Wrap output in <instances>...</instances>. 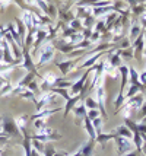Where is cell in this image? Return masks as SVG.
<instances>
[{
    "label": "cell",
    "instance_id": "obj_23",
    "mask_svg": "<svg viewBox=\"0 0 146 156\" xmlns=\"http://www.w3.org/2000/svg\"><path fill=\"white\" fill-rule=\"evenodd\" d=\"M142 152H143V155H146V142H143L142 144Z\"/></svg>",
    "mask_w": 146,
    "mask_h": 156
},
{
    "label": "cell",
    "instance_id": "obj_14",
    "mask_svg": "<svg viewBox=\"0 0 146 156\" xmlns=\"http://www.w3.org/2000/svg\"><path fill=\"white\" fill-rule=\"evenodd\" d=\"M16 22H18V28H19V32H18V35H19V38H23L25 37V25H23V22H22L21 19H16Z\"/></svg>",
    "mask_w": 146,
    "mask_h": 156
},
{
    "label": "cell",
    "instance_id": "obj_2",
    "mask_svg": "<svg viewBox=\"0 0 146 156\" xmlns=\"http://www.w3.org/2000/svg\"><path fill=\"white\" fill-rule=\"evenodd\" d=\"M116 139V143H117V153L120 156L126 155V153H129V152H132L133 150V144L132 142H130V139H126V137H114Z\"/></svg>",
    "mask_w": 146,
    "mask_h": 156
},
{
    "label": "cell",
    "instance_id": "obj_1",
    "mask_svg": "<svg viewBox=\"0 0 146 156\" xmlns=\"http://www.w3.org/2000/svg\"><path fill=\"white\" fill-rule=\"evenodd\" d=\"M95 101L98 104V108L101 111V114L107 120V112H105V89L102 86V82H99V85L95 88Z\"/></svg>",
    "mask_w": 146,
    "mask_h": 156
},
{
    "label": "cell",
    "instance_id": "obj_7",
    "mask_svg": "<svg viewBox=\"0 0 146 156\" xmlns=\"http://www.w3.org/2000/svg\"><path fill=\"white\" fill-rule=\"evenodd\" d=\"M32 16H34V13L31 12V10H23V25L27 28H29L31 31L34 29V25H32Z\"/></svg>",
    "mask_w": 146,
    "mask_h": 156
},
{
    "label": "cell",
    "instance_id": "obj_24",
    "mask_svg": "<svg viewBox=\"0 0 146 156\" xmlns=\"http://www.w3.org/2000/svg\"><path fill=\"white\" fill-rule=\"evenodd\" d=\"M137 5H146V0H136Z\"/></svg>",
    "mask_w": 146,
    "mask_h": 156
},
{
    "label": "cell",
    "instance_id": "obj_4",
    "mask_svg": "<svg viewBox=\"0 0 146 156\" xmlns=\"http://www.w3.org/2000/svg\"><path fill=\"white\" fill-rule=\"evenodd\" d=\"M143 102H145V94H136L126 101V105L130 109H139L143 105Z\"/></svg>",
    "mask_w": 146,
    "mask_h": 156
},
{
    "label": "cell",
    "instance_id": "obj_20",
    "mask_svg": "<svg viewBox=\"0 0 146 156\" xmlns=\"http://www.w3.org/2000/svg\"><path fill=\"white\" fill-rule=\"evenodd\" d=\"M139 153H140L139 150H136V149H134V150H132V152H129V153H126L124 156H137Z\"/></svg>",
    "mask_w": 146,
    "mask_h": 156
},
{
    "label": "cell",
    "instance_id": "obj_26",
    "mask_svg": "<svg viewBox=\"0 0 146 156\" xmlns=\"http://www.w3.org/2000/svg\"><path fill=\"white\" fill-rule=\"evenodd\" d=\"M53 156H63V155H60V153H54Z\"/></svg>",
    "mask_w": 146,
    "mask_h": 156
},
{
    "label": "cell",
    "instance_id": "obj_11",
    "mask_svg": "<svg viewBox=\"0 0 146 156\" xmlns=\"http://www.w3.org/2000/svg\"><path fill=\"white\" fill-rule=\"evenodd\" d=\"M85 107H86V109H95L97 108L98 104H97V101H95V98H86Z\"/></svg>",
    "mask_w": 146,
    "mask_h": 156
},
{
    "label": "cell",
    "instance_id": "obj_18",
    "mask_svg": "<svg viewBox=\"0 0 146 156\" xmlns=\"http://www.w3.org/2000/svg\"><path fill=\"white\" fill-rule=\"evenodd\" d=\"M15 3L19 7H22V9H27V2L25 0H15Z\"/></svg>",
    "mask_w": 146,
    "mask_h": 156
},
{
    "label": "cell",
    "instance_id": "obj_25",
    "mask_svg": "<svg viewBox=\"0 0 146 156\" xmlns=\"http://www.w3.org/2000/svg\"><path fill=\"white\" fill-rule=\"evenodd\" d=\"M142 122H143V124H146V117H143V118H142Z\"/></svg>",
    "mask_w": 146,
    "mask_h": 156
},
{
    "label": "cell",
    "instance_id": "obj_12",
    "mask_svg": "<svg viewBox=\"0 0 146 156\" xmlns=\"http://www.w3.org/2000/svg\"><path fill=\"white\" fill-rule=\"evenodd\" d=\"M101 55H102V53H98V54H95L94 57H91V58L86 61V63H84V64H82L80 67H88V66H92V64H94V63H95V61H97L98 58L101 57Z\"/></svg>",
    "mask_w": 146,
    "mask_h": 156
},
{
    "label": "cell",
    "instance_id": "obj_17",
    "mask_svg": "<svg viewBox=\"0 0 146 156\" xmlns=\"http://www.w3.org/2000/svg\"><path fill=\"white\" fill-rule=\"evenodd\" d=\"M139 82L142 83V85H143V86L146 85V70H145V72H142V73H140V76H139Z\"/></svg>",
    "mask_w": 146,
    "mask_h": 156
},
{
    "label": "cell",
    "instance_id": "obj_8",
    "mask_svg": "<svg viewBox=\"0 0 146 156\" xmlns=\"http://www.w3.org/2000/svg\"><path fill=\"white\" fill-rule=\"evenodd\" d=\"M56 64L59 66V69L62 70L63 75L69 73L70 69H73V66H75V63H73V61H63V63H56Z\"/></svg>",
    "mask_w": 146,
    "mask_h": 156
},
{
    "label": "cell",
    "instance_id": "obj_27",
    "mask_svg": "<svg viewBox=\"0 0 146 156\" xmlns=\"http://www.w3.org/2000/svg\"><path fill=\"white\" fill-rule=\"evenodd\" d=\"M145 95H146V85H145Z\"/></svg>",
    "mask_w": 146,
    "mask_h": 156
},
{
    "label": "cell",
    "instance_id": "obj_22",
    "mask_svg": "<svg viewBox=\"0 0 146 156\" xmlns=\"http://www.w3.org/2000/svg\"><path fill=\"white\" fill-rule=\"evenodd\" d=\"M0 3H3V7L7 6L9 3H10V0H0Z\"/></svg>",
    "mask_w": 146,
    "mask_h": 156
},
{
    "label": "cell",
    "instance_id": "obj_21",
    "mask_svg": "<svg viewBox=\"0 0 146 156\" xmlns=\"http://www.w3.org/2000/svg\"><path fill=\"white\" fill-rule=\"evenodd\" d=\"M34 144L37 146V149L40 150V152H42V150H44V147H42V143H41V142H35Z\"/></svg>",
    "mask_w": 146,
    "mask_h": 156
},
{
    "label": "cell",
    "instance_id": "obj_28",
    "mask_svg": "<svg viewBox=\"0 0 146 156\" xmlns=\"http://www.w3.org/2000/svg\"><path fill=\"white\" fill-rule=\"evenodd\" d=\"M105 2H111V0H105Z\"/></svg>",
    "mask_w": 146,
    "mask_h": 156
},
{
    "label": "cell",
    "instance_id": "obj_3",
    "mask_svg": "<svg viewBox=\"0 0 146 156\" xmlns=\"http://www.w3.org/2000/svg\"><path fill=\"white\" fill-rule=\"evenodd\" d=\"M53 57H54V48H53V45H51V44L44 45L42 50L40 51V61H38V66H42V64L48 63Z\"/></svg>",
    "mask_w": 146,
    "mask_h": 156
},
{
    "label": "cell",
    "instance_id": "obj_6",
    "mask_svg": "<svg viewBox=\"0 0 146 156\" xmlns=\"http://www.w3.org/2000/svg\"><path fill=\"white\" fill-rule=\"evenodd\" d=\"M23 67L28 69V70H31V72H35V73H37V69H35L34 63H32V60H31V55L28 54V51H27V50L23 51Z\"/></svg>",
    "mask_w": 146,
    "mask_h": 156
},
{
    "label": "cell",
    "instance_id": "obj_29",
    "mask_svg": "<svg viewBox=\"0 0 146 156\" xmlns=\"http://www.w3.org/2000/svg\"><path fill=\"white\" fill-rule=\"evenodd\" d=\"M143 156H146V155H143Z\"/></svg>",
    "mask_w": 146,
    "mask_h": 156
},
{
    "label": "cell",
    "instance_id": "obj_16",
    "mask_svg": "<svg viewBox=\"0 0 146 156\" xmlns=\"http://www.w3.org/2000/svg\"><path fill=\"white\" fill-rule=\"evenodd\" d=\"M44 126H45V121H44L42 118H41V120H38V121H35V129H37V130H41Z\"/></svg>",
    "mask_w": 146,
    "mask_h": 156
},
{
    "label": "cell",
    "instance_id": "obj_5",
    "mask_svg": "<svg viewBox=\"0 0 146 156\" xmlns=\"http://www.w3.org/2000/svg\"><path fill=\"white\" fill-rule=\"evenodd\" d=\"M143 31H145V29L140 27L139 23H136V22L133 20V25L130 27V34H129V38H130V44H133L134 41L137 40V38H139V35L142 34Z\"/></svg>",
    "mask_w": 146,
    "mask_h": 156
},
{
    "label": "cell",
    "instance_id": "obj_9",
    "mask_svg": "<svg viewBox=\"0 0 146 156\" xmlns=\"http://www.w3.org/2000/svg\"><path fill=\"white\" fill-rule=\"evenodd\" d=\"M110 64H111V67L114 69H118L120 66H121V55H120V53H117V54H114L111 57V60L108 61Z\"/></svg>",
    "mask_w": 146,
    "mask_h": 156
},
{
    "label": "cell",
    "instance_id": "obj_10",
    "mask_svg": "<svg viewBox=\"0 0 146 156\" xmlns=\"http://www.w3.org/2000/svg\"><path fill=\"white\" fill-rule=\"evenodd\" d=\"M132 10H133V16H142L146 10V5H136V6L132 7Z\"/></svg>",
    "mask_w": 146,
    "mask_h": 156
},
{
    "label": "cell",
    "instance_id": "obj_15",
    "mask_svg": "<svg viewBox=\"0 0 146 156\" xmlns=\"http://www.w3.org/2000/svg\"><path fill=\"white\" fill-rule=\"evenodd\" d=\"M10 90H12V85H10V83H6V86H5V89L0 92V95H2V96L6 95V94H9Z\"/></svg>",
    "mask_w": 146,
    "mask_h": 156
},
{
    "label": "cell",
    "instance_id": "obj_19",
    "mask_svg": "<svg viewBox=\"0 0 146 156\" xmlns=\"http://www.w3.org/2000/svg\"><path fill=\"white\" fill-rule=\"evenodd\" d=\"M139 117H140V118H143V117H146V102H143V105H142V111H140Z\"/></svg>",
    "mask_w": 146,
    "mask_h": 156
},
{
    "label": "cell",
    "instance_id": "obj_13",
    "mask_svg": "<svg viewBox=\"0 0 146 156\" xmlns=\"http://www.w3.org/2000/svg\"><path fill=\"white\" fill-rule=\"evenodd\" d=\"M86 117H88L91 121H92V120H95V118H98V117H99V111H98L97 108H95V109H88Z\"/></svg>",
    "mask_w": 146,
    "mask_h": 156
}]
</instances>
